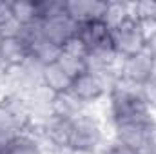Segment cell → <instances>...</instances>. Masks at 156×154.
<instances>
[{
	"instance_id": "cell-1",
	"label": "cell",
	"mask_w": 156,
	"mask_h": 154,
	"mask_svg": "<svg viewBox=\"0 0 156 154\" xmlns=\"http://www.w3.org/2000/svg\"><path fill=\"white\" fill-rule=\"evenodd\" d=\"M111 118L115 125L131 121H149L153 114L142 98V87L118 78L109 91Z\"/></svg>"
},
{
	"instance_id": "cell-2",
	"label": "cell",
	"mask_w": 156,
	"mask_h": 154,
	"mask_svg": "<svg viewBox=\"0 0 156 154\" xmlns=\"http://www.w3.org/2000/svg\"><path fill=\"white\" fill-rule=\"evenodd\" d=\"M31 123L27 98L20 93H9L0 100V138L13 140L26 132Z\"/></svg>"
},
{
	"instance_id": "cell-3",
	"label": "cell",
	"mask_w": 156,
	"mask_h": 154,
	"mask_svg": "<svg viewBox=\"0 0 156 154\" xmlns=\"http://www.w3.org/2000/svg\"><path fill=\"white\" fill-rule=\"evenodd\" d=\"M118 80V73H109V71H87L82 76H78L73 83L71 89V96L76 98L82 105L85 103H93L96 100H100L102 96L107 94V91H111V87L115 85Z\"/></svg>"
},
{
	"instance_id": "cell-4",
	"label": "cell",
	"mask_w": 156,
	"mask_h": 154,
	"mask_svg": "<svg viewBox=\"0 0 156 154\" xmlns=\"http://www.w3.org/2000/svg\"><path fill=\"white\" fill-rule=\"evenodd\" d=\"M145 37L142 33L140 22L136 16H131L127 22L111 31V45L120 58H127L145 51Z\"/></svg>"
},
{
	"instance_id": "cell-5",
	"label": "cell",
	"mask_w": 156,
	"mask_h": 154,
	"mask_svg": "<svg viewBox=\"0 0 156 154\" xmlns=\"http://www.w3.org/2000/svg\"><path fill=\"white\" fill-rule=\"evenodd\" d=\"M102 143V127L100 123L89 114H78L73 120L71 131V147L69 151L78 154L94 152Z\"/></svg>"
},
{
	"instance_id": "cell-6",
	"label": "cell",
	"mask_w": 156,
	"mask_h": 154,
	"mask_svg": "<svg viewBox=\"0 0 156 154\" xmlns=\"http://www.w3.org/2000/svg\"><path fill=\"white\" fill-rule=\"evenodd\" d=\"M153 62H154V56L147 49L142 51V53H138V54L122 58L120 69H118V78L123 80V82H129L133 85L142 87L151 78Z\"/></svg>"
},
{
	"instance_id": "cell-7",
	"label": "cell",
	"mask_w": 156,
	"mask_h": 154,
	"mask_svg": "<svg viewBox=\"0 0 156 154\" xmlns=\"http://www.w3.org/2000/svg\"><path fill=\"white\" fill-rule=\"evenodd\" d=\"M66 13L76 26H83L89 22H104L105 13H107V2L69 0L66 2Z\"/></svg>"
},
{
	"instance_id": "cell-8",
	"label": "cell",
	"mask_w": 156,
	"mask_h": 154,
	"mask_svg": "<svg viewBox=\"0 0 156 154\" xmlns=\"http://www.w3.org/2000/svg\"><path fill=\"white\" fill-rule=\"evenodd\" d=\"M40 29H42V37L49 40L51 44L62 47L67 40H71L78 33V26L67 16V13L42 20L40 22Z\"/></svg>"
},
{
	"instance_id": "cell-9",
	"label": "cell",
	"mask_w": 156,
	"mask_h": 154,
	"mask_svg": "<svg viewBox=\"0 0 156 154\" xmlns=\"http://www.w3.org/2000/svg\"><path fill=\"white\" fill-rule=\"evenodd\" d=\"M29 47L20 37L2 38L0 42V60L5 69H20L29 62Z\"/></svg>"
},
{
	"instance_id": "cell-10",
	"label": "cell",
	"mask_w": 156,
	"mask_h": 154,
	"mask_svg": "<svg viewBox=\"0 0 156 154\" xmlns=\"http://www.w3.org/2000/svg\"><path fill=\"white\" fill-rule=\"evenodd\" d=\"M44 136L49 142L51 147L55 149H67L71 147V131H73V120H62V118H55L49 116L44 125H42Z\"/></svg>"
},
{
	"instance_id": "cell-11",
	"label": "cell",
	"mask_w": 156,
	"mask_h": 154,
	"mask_svg": "<svg viewBox=\"0 0 156 154\" xmlns=\"http://www.w3.org/2000/svg\"><path fill=\"white\" fill-rule=\"evenodd\" d=\"M75 80L69 76L58 64H51V65H44L42 67V85L56 94H69L73 89Z\"/></svg>"
},
{
	"instance_id": "cell-12",
	"label": "cell",
	"mask_w": 156,
	"mask_h": 154,
	"mask_svg": "<svg viewBox=\"0 0 156 154\" xmlns=\"http://www.w3.org/2000/svg\"><path fill=\"white\" fill-rule=\"evenodd\" d=\"M76 35L87 45L89 51L111 45V29L105 26V22H89V24L78 26Z\"/></svg>"
},
{
	"instance_id": "cell-13",
	"label": "cell",
	"mask_w": 156,
	"mask_h": 154,
	"mask_svg": "<svg viewBox=\"0 0 156 154\" xmlns=\"http://www.w3.org/2000/svg\"><path fill=\"white\" fill-rule=\"evenodd\" d=\"M149 121H131V123L115 125V134H116L115 140L133 147V149H138L142 152L145 149V127Z\"/></svg>"
},
{
	"instance_id": "cell-14",
	"label": "cell",
	"mask_w": 156,
	"mask_h": 154,
	"mask_svg": "<svg viewBox=\"0 0 156 154\" xmlns=\"http://www.w3.org/2000/svg\"><path fill=\"white\" fill-rule=\"evenodd\" d=\"M29 54H31V60H35L37 64L44 67V65H51V64L58 62V58L62 54V47H58V45L51 44L49 40H45L44 37H40L33 44H29Z\"/></svg>"
},
{
	"instance_id": "cell-15",
	"label": "cell",
	"mask_w": 156,
	"mask_h": 154,
	"mask_svg": "<svg viewBox=\"0 0 156 154\" xmlns=\"http://www.w3.org/2000/svg\"><path fill=\"white\" fill-rule=\"evenodd\" d=\"M80 107L82 103L71 94H56L51 100V116L62 120H75L78 114H82Z\"/></svg>"
},
{
	"instance_id": "cell-16",
	"label": "cell",
	"mask_w": 156,
	"mask_h": 154,
	"mask_svg": "<svg viewBox=\"0 0 156 154\" xmlns=\"http://www.w3.org/2000/svg\"><path fill=\"white\" fill-rule=\"evenodd\" d=\"M134 15V2H107V13H105V26L113 31L115 27L122 26Z\"/></svg>"
},
{
	"instance_id": "cell-17",
	"label": "cell",
	"mask_w": 156,
	"mask_h": 154,
	"mask_svg": "<svg viewBox=\"0 0 156 154\" xmlns=\"http://www.w3.org/2000/svg\"><path fill=\"white\" fill-rule=\"evenodd\" d=\"M9 7H11V15L13 18L22 26H31V24H37L38 20V2H9Z\"/></svg>"
},
{
	"instance_id": "cell-18",
	"label": "cell",
	"mask_w": 156,
	"mask_h": 154,
	"mask_svg": "<svg viewBox=\"0 0 156 154\" xmlns=\"http://www.w3.org/2000/svg\"><path fill=\"white\" fill-rule=\"evenodd\" d=\"M4 154H42V151H40L38 142L33 136L24 132V134H20L9 142Z\"/></svg>"
},
{
	"instance_id": "cell-19",
	"label": "cell",
	"mask_w": 156,
	"mask_h": 154,
	"mask_svg": "<svg viewBox=\"0 0 156 154\" xmlns=\"http://www.w3.org/2000/svg\"><path fill=\"white\" fill-rule=\"evenodd\" d=\"M69 76L73 80H76L78 76H82L83 73L89 71V65H87V60H80V58H75V56H69V54H60L58 62H56Z\"/></svg>"
},
{
	"instance_id": "cell-20",
	"label": "cell",
	"mask_w": 156,
	"mask_h": 154,
	"mask_svg": "<svg viewBox=\"0 0 156 154\" xmlns=\"http://www.w3.org/2000/svg\"><path fill=\"white\" fill-rule=\"evenodd\" d=\"M62 53L64 54H69V56H75V58H80V60H87V56H89L87 45L82 42V38L78 35H75L73 38L67 40L62 45Z\"/></svg>"
},
{
	"instance_id": "cell-21",
	"label": "cell",
	"mask_w": 156,
	"mask_h": 154,
	"mask_svg": "<svg viewBox=\"0 0 156 154\" xmlns=\"http://www.w3.org/2000/svg\"><path fill=\"white\" fill-rule=\"evenodd\" d=\"M142 98H144L145 105L149 107V111H156V80L154 78H149L142 85Z\"/></svg>"
},
{
	"instance_id": "cell-22",
	"label": "cell",
	"mask_w": 156,
	"mask_h": 154,
	"mask_svg": "<svg viewBox=\"0 0 156 154\" xmlns=\"http://www.w3.org/2000/svg\"><path fill=\"white\" fill-rule=\"evenodd\" d=\"M102 154H140V151H138V149H133V147H129V145H125V143L115 140L107 149H104Z\"/></svg>"
},
{
	"instance_id": "cell-23",
	"label": "cell",
	"mask_w": 156,
	"mask_h": 154,
	"mask_svg": "<svg viewBox=\"0 0 156 154\" xmlns=\"http://www.w3.org/2000/svg\"><path fill=\"white\" fill-rule=\"evenodd\" d=\"M145 49L156 58V33L151 37V38H147V42H145Z\"/></svg>"
},
{
	"instance_id": "cell-24",
	"label": "cell",
	"mask_w": 156,
	"mask_h": 154,
	"mask_svg": "<svg viewBox=\"0 0 156 154\" xmlns=\"http://www.w3.org/2000/svg\"><path fill=\"white\" fill-rule=\"evenodd\" d=\"M151 78L156 80V58H154V62H153V73H151Z\"/></svg>"
},
{
	"instance_id": "cell-25",
	"label": "cell",
	"mask_w": 156,
	"mask_h": 154,
	"mask_svg": "<svg viewBox=\"0 0 156 154\" xmlns=\"http://www.w3.org/2000/svg\"><path fill=\"white\" fill-rule=\"evenodd\" d=\"M140 154H151V152H140Z\"/></svg>"
},
{
	"instance_id": "cell-26",
	"label": "cell",
	"mask_w": 156,
	"mask_h": 154,
	"mask_svg": "<svg viewBox=\"0 0 156 154\" xmlns=\"http://www.w3.org/2000/svg\"><path fill=\"white\" fill-rule=\"evenodd\" d=\"M153 154H156V151H154V152H153Z\"/></svg>"
}]
</instances>
